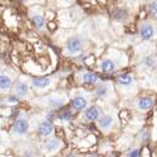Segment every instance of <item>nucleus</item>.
Returning a JSON list of instances; mask_svg holds the SVG:
<instances>
[{"mask_svg":"<svg viewBox=\"0 0 157 157\" xmlns=\"http://www.w3.org/2000/svg\"><path fill=\"white\" fill-rule=\"evenodd\" d=\"M13 82H12V78L9 75H6V73H0V90L3 92H7L12 88Z\"/></svg>","mask_w":157,"mask_h":157,"instance_id":"f3484780","label":"nucleus"},{"mask_svg":"<svg viewBox=\"0 0 157 157\" xmlns=\"http://www.w3.org/2000/svg\"><path fill=\"white\" fill-rule=\"evenodd\" d=\"M139 36L143 41H152L156 37V28L149 21H143L139 28Z\"/></svg>","mask_w":157,"mask_h":157,"instance_id":"f03ea898","label":"nucleus"},{"mask_svg":"<svg viewBox=\"0 0 157 157\" xmlns=\"http://www.w3.org/2000/svg\"><path fill=\"white\" fill-rule=\"evenodd\" d=\"M28 153L24 156V157H36V155H34V152H32V151H26Z\"/></svg>","mask_w":157,"mask_h":157,"instance_id":"b1692460","label":"nucleus"},{"mask_svg":"<svg viewBox=\"0 0 157 157\" xmlns=\"http://www.w3.org/2000/svg\"><path fill=\"white\" fill-rule=\"evenodd\" d=\"M110 89H111V85L109 84V82L100 84L97 86V89H96V96L98 98H105V97H107V94H109Z\"/></svg>","mask_w":157,"mask_h":157,"instance_id":"a211bd4d","label":"nucleus"},{"mask_svg":"<svg viewBox=\"0 0 157 157\" xmlns=\"http://www.w3.org/2000/svg\"><path fill=\"white\" fill-rule=\"evenodd\" d=\"M140 155H141V149L140 148H131L126 153V157H140Z\"/></svg>","mask_w":157,"mask_h":157,"instance_id":"aec40b11","label":"nucleus"},{"mask_svg":"<svg viewBox=\"0 0 157 157\" xmlns=\"http://www.w3.org/2000/svg\"><path fill=\"white\" fill-rule=\"evenodd\" d=\"M55 2L59 3V4H62V6H70V4L75 3L76 0H55Z\"/></svg>","mask_w":157,"mask_h":157,"instance_id":"5701e85b","label":"nucleus"},{"mask_svg":"<svg viewBox=\"0 0 157 157\" xmlns=\"http://www.w3.org/2000/svg\"><path fill=\"white\" fill-rule=\"evenodd\" d=\"M149 11L153 14H157V3L155 2V0L152 3H149Z\"/></svg>","mask_w":157,"mask_h":157,"instance_id":"4be33fe9","label":"nucleus"},{"mask_svg":"<svg viewBox=\"0 0 157 157\" xmlns=\"http://www.w3.org/2000/svg\"><path fill=\"white\" fill-rule=\"evenodd\" d=\"M77 77L80 78V81L84 82V84H97V82L100 81V77H98V75H96L94 72H89V71L80 72L77 75Z\"/></svg>","mask_w":157,"mask_h":157,"instance_id":"6e6552de","label":"nucleus"},{"mask_svg":"<svg viewBox=\"0 0 157 157\" xmlns=\"http://www.w3.org/2000/svg\"><path fill=\"white\" fill-rule=\"evenodd\" d=\"M86 105H88V100L84 96H76V97H73L71 101V106H72V109H75V110H84Z\"/></svg>","mask_w":157,"mask_h":157,"instance_id":"4468645a","label":"nucleus"},{"mask_svg":"<svg viewBox=\"0 0 157 157\" xmlns=\"http://www.w3.org/2000/svg\"><path fill=\"white\" fill-rule=\"evenodd\" d=\"M100 70L105 73H111L114 72L118 67H119V60H117L114 58H105L100 62Z\"/></svg>","mask_w":157,"mask_h":157,"instance_id":"20e7f679","label":"nucleus"},{"mask_svg":"<svg viewBox=\"0 0 157 157\" xmlns=\"http://www.w3.org/2000/svg\"><path fill=\"white\" fill-rule=\"evenodd\" d=\"M14 94H16L17 97H26L29 94V85L28 82L25 81H18L16 82V85H14Z\"/></svg>","mask_w":157,"mask_h":157,"instance_id":"2eb2a0df","label":"nucleus"},{"mask_svg":"<svg viewBox=\"0 0 157 157\" xmlns=\"http://www.w3.org/2000/svg\"><path fill=\"white\" fill-rule=\"evenodd\" d=\"M101 114H102V111H101L100 107L96 106V105H92V106L85 107L84 118L86 121H89V122H94L101 117Z\"/></svg>","mask_w":157,"mask_h":157,"instance_id":"0eeeda50","label":"nucleus"},{"mask_svg":"<svg viewBox=\"0 0 157 157\" xmlns=\"http://www.w3.org/2000/svg\"><path fill=\"white\" fill-rule=\"evenodd\" d=\"M38 134L41 135V136H51L54 134V124H52V122L51 121H43L39 123L38 126Z\"/></svg>","mask_w":157,"mask_h":157,"instance_id":"1a4fd4ad","label":"nucleus"},{"mask_svg":"<svg viewBox=\"0 0 157 157\" xmlns=\"http://www.w3.org/2000/svg\"><path fill=\"white\" fill-rule=\"evenodd\" d=\"M110 157H118V156H110Z\"/></svg>","mask_w":157,"mask_h":157,"instance_id":"bb28decb","label":"nucleus"},{"mask_svg":"<svg viewBox=\"0 0 157 157\" xmlns=\"http://www.w3.org/2000/svg\"><path fill=\"white\" fill-rule=\"evenodd\" d=\"M117 81L121 86L126 88V89H128L131 86H135V78L131 73H121V75L118 76Z\"/></svg>","mask_w":157,"mask_h":157,"instance_id":"9d476101","label":"nucleus"},{"mask_svg":"<svg viewBox=\"0 0 157 157\" xmlns=\"http://www.w3.org/2000/svg\"><path fill=\"white\" fill-rule=\"evenodd\" d=\"M28 131H29V121L26 118H18L12 127V134L17 136L25 135Z\"/></svg>","mask_w":157,"mask_h":157,"instance_id":"7ed1b4c3","label":"nucleus"},{"mask_svg":"<svg viewBox=\"0 0 157 157\" xmlns=\"http://www.w3.org/2000/svg\"><path fill=\"white\" fill-rule=\"evenodd\" d=\"M153 105H155V98H153V97H149V96L140 97L139 100L136 101V107H137L139 110H141V111L149 110Z\"/></svg>","mask_w":157,"mask_h":157,"instance_id":"9b49d317","label":"nucleus"},{"mask_svg":"<svg viewBox=\"0 0 157 157\" xmlns=\"http://www.w3.org/2000/svg\"><path fill=\"white\" fill-rule=\"evenodd\" d=\"M32 85H33V88H36V89H46L47 86L51 85V78L50 77H37V78H33Z\"/></svg>","mask_w":157,"mask_h":157,"instance_id":"dca6fc26","label":"nucleus"},{"mask_svg":"<svg viewBox=\"0 0 157 157\" xmlns=\"http://www.w3.org/2000/svg\"><path fill=\"white\" fill-rule=\"evenodd\" d=\"M22 2H25V3H29V2H33V0H22Z\"/></svg>","mask_w":157,"mask_h":157,"instance_id":"a878e982","label":"nucleus"},{"mask_svg":"<svg viewBox=\"0 0 157 157\" xmlns=\"http://www.w3.org/2000/svg\"><path fill=\"white\" fill-rule=\"evenodd\" d=\"M98 126H100V128L105 132H109L115 123V119H114V115H110V114H106V115H101L98 118Z\"/></svg>","mask_w":157,"mask_h":157,"instance_id":"423d86ee","label":"nucleus"},{"mask_svg":"<svg viewBox=\"0 0 157 157\" xmlns=\"http://www.w3.org/2000/svg\"><path fill=\"white\" fill-rule=\"evenodd\" d=\"M85 45L84 38L80 36H73L71 38H68V41L66 43V50L70 55H75V54H78L80 51H82Z\"/></svg>","mask_w":157,"mask_h":157,"instance_id":"f257e3e1","label":"nucleus"},{"mask_svg":"<svg viewBox=\"0 0 157 157\" xmlns=\"http://www.w3.org/2000/svg\"><path fill=\"white\" fill-rule=\"evenodd\" d=\"M89 157H101V156H98V155H92V156H89Z\"/></svg>","mask_w":157,"mask_h":157,"instance_id":"393cba45","label":"nucleus"},{"mask_svg":"<svg viewBox=\"0 0 157 157\" xmlns=\"http://www.w3.org/2000/svg\"><path fill=\"white\" fill-rule=\"evenodd\" d=\"M71 117H72V113L70 110H64V111H62L60 114H58V118L59 119H62V121H64V122H68L71 119Z\"/></svg>","mask_w":157,"mask_h":157,"instance_id":"6ab92c4d","label":"nucleus"},{"mask_svg":"<svg viewBox=\"0 0 157 157\" xmlns=\"http://www.w3.org/2000/svg\"><path fill=\"white\" fill-rule=\"evenodd\" d=\"M62 147H63V141L60 139H58V137H52V139H48L45 141L43 149H45L47 155H54V153H56Z\"/></svg>","mask_w":157,"mask_h":157,"instance_id":"39448f33","label":"nucleus"},{"mask_svg":"<svg viewBox=\"0 0 157 157\" xmlns=\"http://www.w3.org/2000/svg\"><path fill=\"white\" fill-rule=\"evenodd\" d=\"M145 64L148 66L149 68H151V67H155V66H156V60H155V58L148 56V58L145 59Z\"/></svg>","mask_w":157,"mask_h":157,"instance_id":"412c9836","label":"nucleus"},{"mask_svg":"<svg viewBox=\"0 0 157 157\" xmlns=\"http://www.w3.org/2000/svg\"><path fill=\"white\" fill-rule=\"evenodd\" d=\"M155 2H156V3H157V0H155Z\"/></svg>","mask_w":157,"mask_h":157,"instance_id":"cd10ccee","label":"nucleus"},{"mask_svg":"<svg viewBox=\"0 0 157 157\" xmlns=\"http://www.w3.org/2000/svg\"><path fill=\"white\" fill-rule=\"evenodd\" d=\"M64 97H60V96H50L46 98V105L50 106V107H54V109H59V107H62L64 105Z\"/></svg>","mask_w":157,"mask_h":157,"instance_id":"ddd939ff","label":"nucleus"},{"mask_svg":"<svg viewBox=\"0 0 157 157\" xmlns=\"http://www.w3.org/2000/svg\"><path fill=\"white\" fill-rule=\"evenodd\" d=\"M32 22H33V26L37 29L38 32H41L45 29L46 26V20L45 16L42 13H32Z\"/></svg>","mask_w":157,"mask_h":157,"instance_id":"f8f14e48","label":"nucleus"}]
</instances>
